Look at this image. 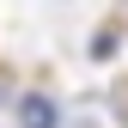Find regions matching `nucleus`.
<instances>
[{
    "label": "nucleus",
    "mask_w": 128,
    "mask_h": 128,
    "mask_svg": "<svg viewBox=\"0 0 128 128\" xmlns=\"http://www.w3.org/2000/svg\"><path fill=\"white\" fill-rule=\"evenodd\" d=\"M18 128H61V104L49 92H24L18 98Z\"/></svg>",
    "instance_id": "obj_1"
},
{
    "label": "nucleus",
    "mask_w": 128,
    "mask_h": 128,
    "mask_svg": "<svg viewBox=\"0 0 128 128\" xmlns=\"http://www.w3.org/2000/svg\"><path fill=\"white\" fill-rule=\"evenodd\" d=\"M116 49H122V24H104L98 37H92V61H110Z\"/></svg>",
    "instance_id": "obj_2"
},
{
    "label": "nucleus",
    "mask_w": 128,
    "mask_h": 128,
    "mask_svg": "<svg viewBox=\"0 0 128 128\" xmlns=\"http://www.w3.org/2000/svg\"><path fill=\"white\" fill-rule=\"evenodd\" d=\"M0 104H12V67H0Z\"/></svg>",
    "instance_id": "obj_3"
},
{
    "label": "nucleus",
    "mask_w": 128,
    "mask_h": 128,
    "mask_svg": "<svg viewBox=\"0 0 128 128\" xmlns=\"http://www.w3.org/2000/svg\"><path fill=\"white\" fill-rule=\"evenodd\" d=\"M116 116L128 122V79H122V86H116Z\"/></svg>",
    "instance_id": "obj_4"
}]
</instances>
